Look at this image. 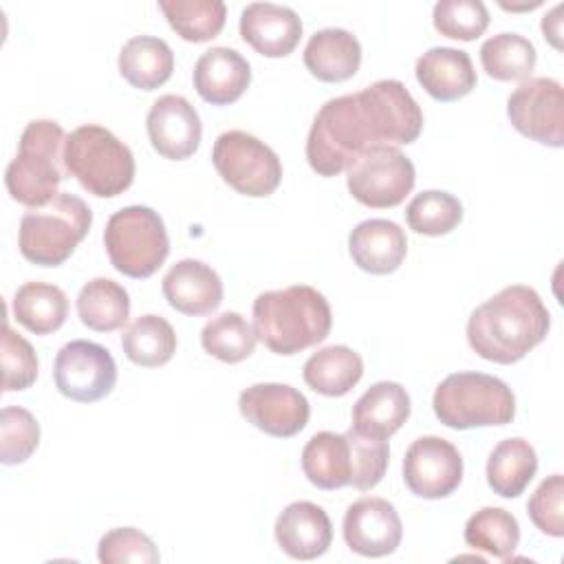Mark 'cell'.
Masks as SVG:
<instances>
[{
    "instance_id": "cell-35",
    "label": "cell",
    "mask_w": 564,
    "mask_h": 564,
    "mask_svg": "<svg viewBox=\"0 0 564 564\" xmlns=\"http://www.w3.org/2000/svg\"><path fill=\"white\" fill-rule=\"evenodd\" d=\"M253 326L236 311H225L212 317L200 330V344L207 355L225 361L240 364L256 350Z\"/></svg>"
},
{
    "instance_id": "cell-11",
    "label": "cell",
    "mask_w": 564,
    "mask_h": 564,
    "mask_svg": "<svg viewBox=\"0 0 564 564\" xmlns=\"http://www.w3.org/2000/svg\"><path fill=\"white\" fill-rule=\"evenodd\" d=\"M414 181V163L397 145L370 148L346 170L350 196L372 209H388L403 203Z\"/></svg>"
},
{
    "instance_id": "cell-42",
    "label": "cell",
    "mask_w": 564,
    "mask_h": 564,
    "mask_svg": "<svg viewBox=\"0 0 564 564\" xmlns=\"http://www.w3.org/2000/svg\"><path fill=\"white\" fill-rule=\"evenodd\" d=\"M560 13H562V4H555V7L542 18V33H544V40H546L553 48H557V51H562V18H560Z\"/></svg>"
},
{
    "instance_id": "cell-29",
    "label": "cell",
    "mask_w": 564,
    "mask_h": 564,
    "mask_svg": "<svg viewBox=\"0 0 564 564\" xmlns=\"http://www.w3.org/2000/svg\"><path fill=\"white\" fill-rule=\"evenodd\" d=\"M13 317L33 335H51L68 317V297L55 284L24 282L13 295Z\"/></svg>"
},
{
    "instance_id": "cell-21",
    "label": "cell",
    "mask_w": 564,
    "mask_h": 564,
    "mask_svg": "<svg viewBox=\"0 0 564 564\" xmlns=\"http://www.w3.org/2000/svg\"><path fill=\"white\" fill-rule=\"evenodd\" d=\"M192 82L203 101L229 106L249 88L251 66L236 48L212 46L196 59Z\"/></svg>"
},
{
    "instance_id": "cell-19",
    "label": "cell",
    "mask_w": 564,
    "mask_h": 564,
    "mask_svg": "<svg viewBox=\"0 0 564 564\" xmlns=\"http://www.w3.org/2000/svg\"><path fill=\"white\" fill-rule=\"evenodd\" d=\"M273 535L282 553L293 560L308 562L328 551L333 542V524L319 505L295 500L278 516Z\"/></svg>"
},
{
    "instance_id": "cell-25",
    "label": "cell",
    "mask_w": 564,
    "mask_h": 564,
    "mask_svg": "<svg viewBox=\"0 0 564 564\" xmlns=\"http://www.w3.org/2000/svg\"><path fill=\"white\" fill-rule=\"evenodd\" d=\"M304 66L319 82H346L361 66V44L346 29L315 31L304 48Z\"/></svg>"
},
{
    "instance_id": "cell-1",
    "label": "cell",
    "mask_w": 564,
    "mask_h": 564,
    "mask_svg": "<svg viewBox=\"0 0 564 564\" xmlns=\"http://www.w3.org/2000/svg\"><path fill=\"white\" fill-rule=\"evenodd\" d=\"M423 130V110L399 79H379L359 93L328 99L306 137V161L319 176L346 172L377 145H410Z\"/></svg>"
},
{
    "instance_id": "cell-18",
    "label": "cell",
    "mask_w": 564,
    "mask_h": 564,
    "mask_svg": "<svg viewBox=\"0 0 564 564\" xmlns=\"http://www.w3.org/2000/svg\"><path fill=\"white\" fill-rule=\"evenodd\" d=\"M240 37L264 57H286L302 37V20L291 7L251 2L240 13Z\"/></svg>"
},
{
    "instance_id": "cell-32",
    "label": "cell",
    "mask_w": 564,
    "mask_h": 564,
    "mask_svg": "<svg viewBox=\"0 0 564 564\" xmlns=\"http://www.w3.org/2000/svg\"><path fill=\"white\" fill-rule=\"evenodd\" d=\"M538 53L531 40L518 33H498L482 42V70L496 82H524L531 77Z\"/></svg>"
},
{
    "instance_id": "cell-39",
    "label": "cell",
    "mask_w": 564,
    "mask_h": 564,
    "mask_svg": "<svg viewBox=\"0 0 564 564\" xmlns=\"http://www.w3.org/2000/svg\"><path fill=\"white\" fill-rule=\"evenodd\" d=\"M97 560L101 564H156L161 560L150 535L134 527H115L106 531L97 544Z\"/></svg>"
},
{
    "instance_id": "cell-40",
    "label": "cell",
    "mask_w": 564,
    "mask_h": 564,
    "mask_svg": "<svg viewBox=\"0 0 564 564\" xmlns=\"http://www.w3.org/2000/svg\"><path fill=\"white\" fill-rule=\"evenodd\" d=\"M37 379V355L33 346L15 333L9 322L2 326V390L20 392Z\"/></svg>"
},
{
    "instance_id": "cell-41",
    "label": "cell",
    "mask_w": 564,
    "mask_h": 564,
    "mask_svg": "<svg viewBox=\"0 0 564 564\" xmlns=\"http://www.w3.org/2000/svg\"><path fill=\"white\" fill-rule=\"evenodd\" d=\"M527 513L531 522L551 538L564 535V478L562 474H551L544 478L527 502Z\"/></svg>"
},
{
    "instance_id": "cell-26",
    "label": "cell",
    "mask_w": 564,
    "mask_h": 564,
    "mask_svg": "<svg viewBox=\"0 0 564 564\" xmlns=\"http://www.w3.org/2000/svg\"><path fill=\"white\" fill-rule=\"evenodd\" d=\"M117 66L132 88L154 90L172 77L174 53L161 37L134 35L121 46Z\"/></svg>"
},
{
    "instance_id": "cell-31",
    "label": "cell",
    "mask_w": 564,
    "mask_h": 564,
    "mask_svg": "<svg viewBox=\"0 0 564 564\" xmlns=\"http://www.w3.org/2000/svg\"><path fill=\"white\" fill-rule=\"evenodd\" d=\"M176 344L172 324L154 313L139 315L121 335L123 355L141 368L165 366L174 357Z\"/></svg>"
},
{
    "instance_id": "cell-17",
    "label": "cell",
    "mask_w": 564,
    "mask_h": 564,
    "mask_svg": "<svg viewBox=\"0 0 564 564\" xmlns=\"http://www.w3.org/2000/svg\"><path fill=\"white\" fill-rule=\"evenodd\" d=\"M148 139L163 159H189L203 139V123L196 108L181 95H161L145 119Z\"/></svg>"
},
{
    "instance_id": "cell-14",
    "label": "cell",
    "mask_w": 564,
    "mask_h": 564,
    "mask_svg": "<svg viewBox=\"0 0 564 564\" xmlns=\"http://www.w3.org/2000/svg\"><path fill=\"white\" fill-rule=\"evenodd\" d=\"M463 480V456L441 436H419L403 456L405 487L425 500L447 498Z\"/></svg>"
},
{
    "instance_id": "cell-8",
    "label": "cell",
    "mask_w": 564,
    "mask_h": 564,
    "mask_svg": "<svg viewBox=\"0 0 564 564\" xmlns=\"http://www.w3.org/2000/svg\"><path fill=\"white\" fill-rule=\"evenodd\" d=\"M436 419L452 430L507 425L516 416L513 390L485 372L447 375L434 390Z\"/></svg>"
},
{
    "instance_id": "cell-16",
    "label": "cell",
    "mask_w": 564,
    "mask_h": 564,
    "mask_svg": "<svg viewBox=\"0 0 564 564\" xmlns=\"http://www.w3.org/2000/svg\"><path fill=\"white\" fill-rule=\"evenodd\" d=\"M346 546L364 557H386L394 553L403 538V524L392 502L379 496L355 500L344 516Z\"/></svg>"
},
{
    "instance_id": "cell-2",
    "label": "cell",
    "mask_w": 564,
    "mask_h": 564,
    "mask_svg": "<svg viewBox=\"0 0 564 564\" xmlns=\"http://www.w3.org/2000/svg\"><path fill=\"white\" fill-rule=\"evenodd\" d=\"M551 313L535 289L511 284L476 306L467 319L469 348L494 364H516L544 341Z\"/></svg>"
},
{
    "instance_id": "cell-9",
    "label": "cell",
    "mask_w": 564,
    "mask_h": 564,
    "mask_svg": "<svg viewBox=\"0 0 564 564\" xmlns=\"http://www.w3.org/2000/svg\"><path fill=\"white\" fill-rule=\"evenodd\" d=\"M104 247L110 264L134 280L154 275L170 256L165 223L159 212L145 205L115 212L104 229Z\"/></svg>"
},
{
    "instance_id": "cell-20",
    "label": "cell",
    "mask_w": 564,
    "mask_h": 564,
    "mask_svg": "<svg viewBox=\"0 0 564 564\" xmlns=\"http://www.w3.org/2000/svg\"><path fill=\"white\" fill-rule=\"evenodd\" d=\"M167 304L183 315H209L223 302L220 275L196 258H183L167 269L161 282Z\"/></svg>"
},
{
    "instance_id": "cell-10",
    "label": "cell",
    "mask_w": 564,
    "mask_h": 564,
    "mask_svg": "<svg viewBox=\"0 0 564 564\" xmlns=\"http://www.w3.org/2000/svg\"><path fill=\"white\" fill-rule=\"evenodd\" d=\"M212 163L218 176L242 196H271L282 183L280 156L245 130L223 132L214 141Z\"/></svg>"
},
{
    "instance_id": "cell-27",
    "label": "cell",
    "mask_w": 564,
    "mask_h": 564,
    "mask_svg": "<svg viewBox=\"0 0 564 564\" xmlns=\"http://www.w3.org/2000/svg\"><path fill=\"white\" fill-rule=\"evenodd\" d=\"M302 377L317 394L344 397L364 377V359L350 346L333 344L319 348L306 359Z\"/></svg>"
},
{
    "instance_id": "cell-23",
    "label": "cell",
    "mask_w": 564,
    "mask_h": 564,
    "mask_svg": "<svg viewBox=\"0 0 564 564\" xmlns=\"http://www.w3.org/2000/svg\"><path fill=\"white\" fill-rule=\"evenodd\" d=\"M416 82L436 101L449 104L467 97L476 88V70L471 57L452 46H434L425 51L414 66Z\"/></svg>"
},
{
    "instance_id": "cell-15",
    "label": "cell",
    "mask_w": 564,
    "mask_h": 564,
    "mask_svg": "<svg viewBox=\"0 0 564 564\" xmlns=\"http://www.w3.org/2000/svg\"><path fill=\"white\" fill-rule=\"evenodd\" d=\"M238 410L256 430L273 438L300 434L311 416L306 397L289 383H253L238 397Z\"/></svg>"
},
{
    "instance_id": "cell-22",
    "label": "cell",
    "mask_w": 564,
    "mask_h": 564,
    "mask_svg": "<svg viewBox=\"0 0 564 564\" xmlns=\"http://www.w3.org/2000/svg\"><path fill=\"white\" fill-rule=\"evenodd\" d=\"M352 262L372 275H388L401 267L408 253L405 231L388 218L361 220L348 236Z\"/></svg>"
},
{
    "instance_id": "cell-7",
    "label": "cell",
    "mask_w": 564,
    "mask_h": 564,
    "mask_svg": "<svg viewBox=\"0 0 564 564\" xmlns=\"http://www.w3.org/2000/svg\"><path fill=\"white\" fill-rule=\"evenodd\" d=\"M64 163L88 194L97 198H115L134 181L132 150L108 128L86 123L66 137Z\"/></svg>"
},
{
    "instance_id": "cell-37",
    "label": "cell",
    "mask_w": 564,
    "mask_h": 564,
    "mask_svg": "<svg viewBox=\"0 0 564 564\" xmlns=\"http://www.w3.org/2000/svg\"><path fill=\"white\" fill-rule=\"evenodd\" d=\"M40 445L37 419L20 405H7L0 412V460L2 465H20L31 458Z\"/></svg>"
},
{
    "instance_id": "cell-34",
    "label": "cell",
    "mask_w": 564,
    "mask_h": 564,
    "mask_svg": "<svg viewBox=\"0 0 564 564\" xmlns=\"http://www.w3.org/2000/svg\"><path fill=\"white\" fill-rule=\"evenodd\" d=\"M465 542L474 551L509 560L520 544V524L507 509L482 507L465 522Z\"/></svg>"
},
{
    "instance_id": "cell-33",
    "label": "cell",
    "mask_w": 564,
    "mask_h": 564,
    "mask_svg": "<svg viewBox=\"0 0 564 564\" xmlns=\"http://www.w3.org/2000/svg\"><path fill=\"white\" fill-rule=\"evenodd\" d=\"M159 9L172 31L194 44L214 40L227 20L223 0H159Z\"/></svg>"
},
{
    "instance_id": "cell-4",
    "label": "cell",
    "mask_w": 564,
    "mask_h": 564,
    "mask_svg": "<svg viewBox=\"0 0 564 564\" xmlns=\"http://www.w3.org/2000/svg\"><path fill=\"white\" fill-rule=\"evenodd\" d=\"M390 447L386 438H375L348 430L317 432L302 449V471L311 485L324 491L355 487L368 491L377 487L388 469Z\"/></svg>"
},
{
    "instance_id": "cell-6",
    "label": "cell",
    "mask_w": 564,
    "mask_h": 564,
    "mask_svg": "<svg viewBox=\"0 0 564 564\" xmlns=\"http://www.w3.org/2000/svg\"><path fill=\"white\" fill-rule=\"evenodd\" d=\"M93 212L79 196L59 192L51 203L29 209L20 220L18 247L37 267L64 264L88 236Z\"/></svg>"
},
{
    "instance_id": "cell-24",
    "label": "cell",
    "mask_w": 564,
    "mask_h": 564,
    "mask_svg": "<svg viewBox=\"0 0 564 564\" xmlns=\"http://www.w3.org/2000/svg\"><path fill=\"white\" fill-rule=\"evenodd\" d=\"M412 410L408 390L397 381L372 383L352 405V430L375 438H390Z\"/></svg>"
},
{
    "instance_id": "cell-28",
    "label": "cell",
    "mask_w": 564,
    "mask_h": 564,
    "mask_svg": "<svg viewBox=\"0 0 564 564\" xmlns=\"http://www.w3.org/2000/svg\"><path fill=\"white\" fill-rule=\"evenodd\" d=\"M538 471V454L527 438L513 436L500 441L487 458V485L500 498H518L524 494Z\"/></svg>"
},
{
    "instance_id": "cell-3",
    "label": "cell",
    "mask_w": 564,
    "mask_h": 564,
    "mask_svg": "<svg viewBox=\"0 0 564 564\" xmlns=\"http://www.w3.org/2000/svg\"><path fill=\"white\" fill-rule=\"evenodd\" d=\"M253 333L275 355H295L322 344L333 326L328 300L308 284L264 291L253 300Z\"/></svg>"
},
{
    "instance_id": "cell-30",
    "label": "cell",
    "mask_w": 564,
    "mask_h": 564,
    "mask_svg": "<svg viewBox=\"0 0 564 564\" xmlns=\"http://www.w3.org/2000/svg\"><path fill=\"white\" fill-rule=\"evenodd\" d=\"M77 315L90 330H119L130 317V295L119 282L110 278H95L86 282L77 295Z\"/></svg>"
},
{
    "instance_id": "cell-5",
    "label": "cell",
    "mask_w": 564,
    "mask_h": 564,
    "mask_svg": "<svg viewBox=\"0 0 564 564\" xmlns=\"http://www.w3.org/2000/svg\"><path fill=\"white\" fill-rule=\"evenodd\" d=\"M66 132L53 119H33L22 130L18 154L4 172L9 196L33 209L51 203L59 192V183L68 176L64 163Z\"/></svg>"
},
{
    "instance_id": "cell-12",
    "label": "cell",
    "mask_w": 564,
    "mask_h": 564,
    "mask_svg": "<svg viewBox=\"0 0 564 564\" xmlns=\"http://www.w3.org/2000/svg\"><path fill=\"white\" fill-rule=\"evenodd\" d=\"M53 381L62 397L77 403H95L112 392L117 364L101 344L73 339L64 344L55 357Z\"/></svg>"
},
{
    "instance_id": "cell-36",
    "label": "cell",
    "mask_w": 564,
    "mask_h": 564,
    "mask_svg": "<svg viewBox=\"0 0 564 564\" xmlns=\"http://www.w3.org/2000/svg\"><path fill=\"white\" fill-rule=\"evenodd\" d=\"M405 220L414 234L445 236L460 225L463 205L449 192L425 189L408 203Z\"/></svg>"
},
{
    "instance_id": "cell-13",
    "label": "cell",
    "mask_w": 564,
    "mask_h": 564,
    "mask_svg": "<svg viewBox=\"0 0 564 564\" xmlns=\"http://www.w3.org/2000/svg\"><path fill=\"white\" fill-rule=\"evenodd\" d=\"M511 126L527 139L549 145H564V88L553 77H529L507 99Z\"/></svg>"
},
{
    "instance_id": "cell-38",
    "label": "cell",
    "mask_w": 564,
    "mask_h": 564,
    "mask_svg": "<svg viewBox=\"0 0 564 564\" xmlns=\"http://www.w3.org/2000/svg\"><path fill=\"white\" fill-rule=\"evenodd\" d=\"M434 29L452 40L471 42L489 26V11L480 0H441L432 9Z\"/></svg>"
}]
</instances>
